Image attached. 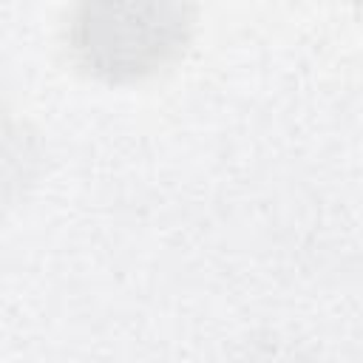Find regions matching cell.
<instances>
[{
  "instance_id": "obj_2",
  "label": "cell",
  "mask_w": 363,
  "mask_h": 363,
  "mask_svg": "<svg viewBox=\"0 0 363 363\" xmlns=\"http://www.w3.org/2000/svg\"><path fill=\"white\" fill-rule=\"evenodd\" d=\"M34 159L37 153L31 136H26L14 119L0 116V204L20 193L31 176Z\"/></svg>"
},
{
  "instance_id": "obj_1",
  "label": "cell",
  "mask_w": 363,
  "mask_h": 363,
  "mask_svg": "<svg viewBox=\"0 0 363 363\" xmlns=\"http://www.w3.org/2000/svg\"><path fill=\"white\" fill-rule=\"evenodd\" d=\"M190 20L187 0H79L68 40L88 74L133 82L182 54Z\"/></svg>"
}]
</instances>
